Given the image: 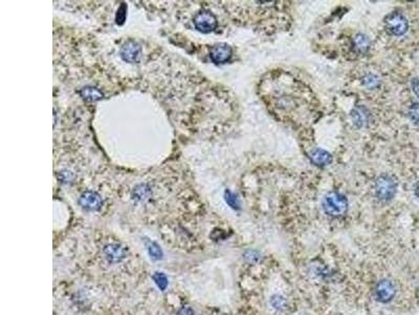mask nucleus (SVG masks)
I'll return each mask as SVG.
<instances>
[{
    "label": "nucleus",
    "mask_w": 419,
    "mask_h": 315,
    "mask_svg": "<svg viewBox=\"0 0 419 315\" xmlns=\"http://www.w3.org/2000/svg\"><path fill=\"white\" fill-rule=\"evenodd\" d=\"M126 10L127 7L123 4L120 9L118 10V14H117V23L118 24H123L126 19Z\"/></svg>",
    "instance_id": "20"
},
{
    "label": "nucleus",
    "mask_w": 419,
    "mask_h": 315,
    "mask_svg": "<svg viewBox=\"0 0 419 315\" xmlns=\"http://www.w3.org/2000/svg\"><path fill=\"white\" fill-rule=\"evenodd\" d=\"M415 195L419 198V182H418V183L415 186Z\"/></svg>",
    "instance_id": "25"
},
{
    "label": "nucleus",
    "mask_w": 419,
    "mask_h": 315,
    "mask_svg": "<svg viewBox=\"0 0 419 315\" xmlns=\"http://www.w3.org/2000/svg\"><path fill=\"white\" fill-rule=\"evenodd\" d=\"M412 88H413V92L414 94L419 98V79H413L412 81Z\"/></svg>",
    "instance_id": "23"
},
{
    "label": "nucleus",
    "mask_w": 419,
    "mask_h": 315,
    "mask_svg": "<svg viewBox=\"0 0 419 315\" xmlns=\"http://www.w3.org/2000/svg\"><path fill=\"white\" fill-rule=\"evenodd\" d=\"M409 116L416 125H419V103H414L411 105L409 110Z\"/></svg>",
    "instance_id": "19"
},
{
    "label": "nucleus",
    "mask_w": 419,
    "mask_h": 315,
    "mask_svg": "<svg viewBox=\"0 0 419 315\" xmlns=\"http://www.w3.org/2000/svg\"><path fill=\"white\" fill-rule=\"evenodd\" d=\"M141 46L132 39L127 40L121 48V57L128 63H138L141 59Z\"/></svg>",
    "instance_id": "6"
},
{
    "label": "nucleus",
    "mask_w": 419,
    "mask_h": 315,
    "mask_svg": "<svg viewBox=\"0 0 419 315\" xmlns=\"http://www.w3.org/2000/svg\"><path fill=\"white\" fill-rule=\"evenodd\" d=\"M244 259L250 263H256L259 259H260V254L258 253V251L249 250L244 253Z\"/></svg>",
    "instance_id": "21"
},
{
    "label": "nucleus",
    "mask_w": 419,
    "mask_h": 315,
    "mask_svg": "<svg viewBox=\"0 0 419 315\" xmlns=\"http://www.w3.org/2000/svg\"><path fill=\"white\" fill-rule=\"evenodd\" d=\"M386 30L394 36H401L409 29V22L406 18L399 13H392L385 20Z\"/></svg>",
    "instance_id": "4"
},
{
    "label": "nucleus",
    "mask_w": 419,
    "mask_h": 315,
    "mask_svg": "<svg viewBox=\"0 0 419 315\" xmlns=\"http://www.w3.org/2000/svg\"><path fill=\"white\" fill-rule=\"evenodd\" d=\"M146 247H147V251L149 253L150 258L153 261H161L164 258V252L158 244H156L155 242L152 241H147L146 242Z\"/></svg>",
    "instance_id": "13"
},
{
    "label": "nucleus",
    "mask_w": 419,
    "mask_h": 315,
    "mask_svg": "<svg viewBox=\"0 0 419 315\" xmlns=\"http://www.w3.org/2000/svg\"><path fill=\"white\" fill-rule=\"evenodd\" d=\"M323 208L328 215L332 217H340L347 212L348 201L342 193L331 191L327 193L324 198Z\"/></svg>",
    "instance_id": "1"
},
{
    "label": "nucleus",
    "mask_w": 419,
    "mask_h": 315,
    "mask_svg": "<svg viewBox=\"0 0 419 315\" xmlns=\"http://www.w3.org/2000/svg\"><path fill=\"white\" fill-rule=\"evenodd\" d=\"M80 96L84 100L87 101H96L103 98V93L95 88L91 87H86L81 90Z\"/></svg>",
    "instance_id": "12"
},
{
    "label": "nucleus",
    "mask_w": 419,
    "mask_h": 315,
    "mask_svg": "<svg viewBox=\"0 0 419 315\" xmlns=\"http://www.w3.org/2000/svg\"><path fill=\"white\" fill-rule=\"evenodd\" d=\"M225 197H226L227 203L231 206L233 209H239L240 208V202H239L237 196L234 195L233 192H231L230 190H227Z\"/></svg>",
    "instance_id": "17"
},
{
    "label": "nucleus",
    "mask_w": 419,
    "mask_h": 315,
    "mask_svg": "<svg viewBox=\"0 0 419 315\" xmlns=\"http://www.w3.org/2000/svg\"><path fill=\"white\" fill-rule=\"evenodd\" d=\"M179 315H195V313H194V311H193L191 308H189V307H184V308H182V309L180 310Z\"/></svg>",
    "instance_id": "24"
},
{
    "label": "nucleus",
    "mask_w": 419,
    "mask_h": 315,
    "mask_svg": "<svg viewBox=\"0 0 419 315\" xmlns=\"http://www.w3.org/2000/svg\"><path fill=\"white\" fill-rule=\"evenodd\" d=\"M354 46L359 52L365 53L366 51H368L369 46H370V40H369L366 35L359 34L356 35L354 38Z\"/></svg>",
    "instance_id": "14"
},
{
    "label": "nucleus",
    "mask_w": 419,
    "mask_h": 315,
    "mask_svg": "<svg viewBox=\"0 0 419 315\" xmlns=\"http://www.w3.org/2000/svg\"><path fill=\"white\" fill-rule=\"evenodd\" d=\"M151 197V189L147 184H140L135 186L132 191V199L137 202L144 203Z\"/></svg>",
    "instance_id": "10"
},
{
    "label": "nucleus",
    "mask_w": 419,
    "mask_h": 315,
    "mask_svg": "<svg viewBox=\"0 0 419 315\" xmlns=\"http://www.w3.org/2000/svg\"><path fill=\"white\" fill-rule=\"evenodd\" d=\"M79 204L81 207L87 211H96L102 207L103 200L101 196L95 191H85L79 198Z\"/></svg>",
    "instance_id": "5"
},
{
    "label": "nucleus",
    "mask_w": 419,
    "mask_h": 315,
    "mask_svg": "<svg viewBox=\"0 0 419 315\" xmlns=\"http://www.w3.org/2000/svg\"><path fill=\"white\" fill-rule=\"evenodd\" d=\"M212 61L216 64L226 63L232 57V48L227 43H218L212 46L210 52Z\"/></svg>",
    "instance_id": "9"
},
{
    "label": "nucleus",
    "mask_w": 419,
    "mask_h": 315,
    "mask_svg": "<svg viewBox=\"0 0 419 315\" xmlns=\"http://www.w3.org/2000/svg\"><path fill=\"white\" fill-rule=\"evenodd\" d=\"M152 280L154 281L155 285L159 288V290H161V291H165V290L168 287V285H169L168 277L163 272H155L152 275Z\"/></svg>",
    "instance_id": "15"
},
{
    "label": "nucleus",
    "mask_w": 419,
    "mask_h": 315,
    "mask_svg": "<svg viewBox=\"0 0 419 315\" xmlns=\"http://www.w3.org/2000/svg\"><path fill=\"white\" fill-rule=\"evenodd\" d=\"M352 116H353V120H354L355 124H357V125L363 126L367 122L368 115H367V113H365L364 108H356V110L353 112Z\"/></svg>",
    "instance_id": "16"
},
{
    "label": "nucleus",
    "mask_w": 419,
    "mask_h": 315,
    "mask_svg": "<svg viewBox=\"0 0 419 315\" xmlns=\"http://www.w3.org/2000/svg\"><path fill=\"white\" fill-rule=\"evenodd\" d=\"M103 252L106 260L110 263H120L123 260H125L128 254V250L125 246L116 243L106 245L103 249Z\"/></svg>",
    "instance_id": "8"
},
{
    "label": "nucleus",
    "mask_w": 419,
    "mask_h": 315,
    "mask_svg": "<svg viewBox=\"0 0 419 315\" xmlns=\"http://www.w3.org/2000/svg\"><path fill=\"white\" fill-rule=\"evenodd\" d=\"M310 158H311V161L318 166H326V165L330 164L331 161H332L331 154L329 152H327L326 150L320 149V148L315 149L311 152Z\"/></svg>",
    "instance_id": "11"
},
{
    "label": "nucleus",
    "mask_w": 419,
    "mask_h": 315,
    "mask_svg": "<svg viewBox=\"0 0 419 315\" xmlns=\"http://www.w3.org/2000/svg\"><path fill=\"white\" fill-rule=\"evenodd\" d=\"M195 28L201 33L213 32L217 27V18L211 11L202 10L193 19Z\"/></svg>",
    "instance_id": "3"
},
{
    "label": "nucleus",
    "mask_w": 419,
    "mask_h": 315,
    "mask_svg": "<svg viewBox=\"0 0 419 315\" xmlns=\"http://www.w3.org/2000/svg\"><path fill=\"white\" fill-rule=\"evenodd\" d=\"M374 292L378 301L389 302L396 294V287L390 280H383L377 283Z\"/></svg>",
    "instance_id": "7"
},
{
    "label": "nucleus",
    "mask_w": 419,
    "mask_h": 315,
    "mask_svg": "<svg viewBox=\"0 0 419 315\" xmlns=\"http://www.w3.org/2000/svg\"><path fill=\"white\" fill-rule=\"evenodd\" d=\"M270 304L277 310H283L286 306V300L281 295H274L270 298Z\"/></svg>",
    "instance_id": "18"
},
{
    "label": "nucleus",
    "mask_w": 419,
    "mask_h": 315,
    "mask_svg": "<svg viewBox=\"0 0 419 315\" xmlns=\"http://www.w3.org/2000/svg\"><path fill=\"white\" fill-rule=\"evenodd\" d=\"M396 183L389 176H380L375 183V193L378 200L383 202L391 201L396 193Z\"/></svg>",
    "instance_id": "2"
},
{
    "label": "nucleus",
    "mask_w": 419,
    "mask_h": 315,
    "mask_svg": "<svg viewBox=\"0 0 419 315\" xmlns=\"http://www.w3.org/2000/svg\"><path fill=\"white\" fill-rule=\"evenodd\" d=\"M377 83V79L373 76V75H369L366 79H365V84L369 88H373L376 86Z\"/></svg>",
    "instance_id": "22"
}]
</instances>
